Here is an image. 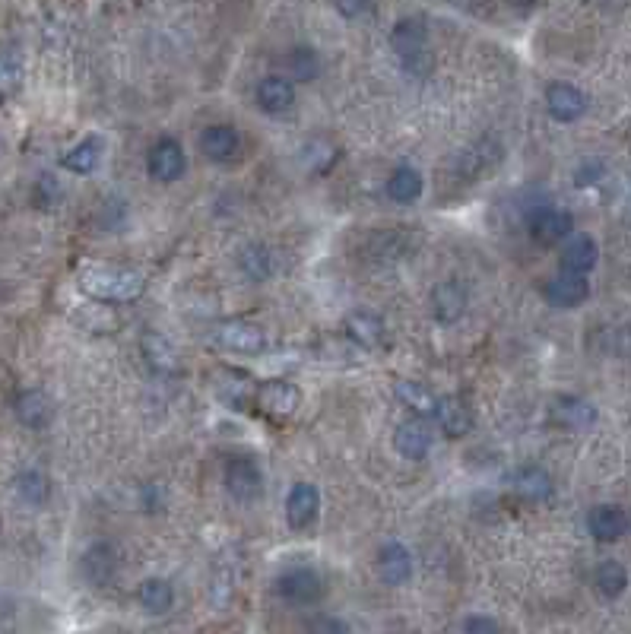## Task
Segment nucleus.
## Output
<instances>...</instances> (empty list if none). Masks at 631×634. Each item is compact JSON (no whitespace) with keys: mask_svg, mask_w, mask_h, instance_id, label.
<instances>
[{"mask_svg":"<svg viewBox=\"0 0 631 634\" xmlns=\"http://www.w3.org/2000/svg\"><path fill=\"white\" fill-rule=\"evenodd\" d=\"M99 159H102V140L99 137H86L77 146L67 149V153L61 156V165L73 175H89V172H96Z\"/></svg>","mask_w":631,"mask_h":634,"instance_id":"obj_25","label":"nucleus"},{"mask_svg":"<svg viewBox=\"0 0 631 634\" xmlns=\"http://www.w3.org/2000/svg\"><path fill=\"white\" fill-rule=\"evenodd\" d=\"M463 634H501V625L492 615H470V619L463 622Z\"/></svg>","mask_w":631,"mask_h":634,"instance_id":"obj_38","label":"nucleus"},{"mask_svg":"<svg viewBox=\"0 0 631 634\" xmlns=\"http://www.w3.org/2000/svg\"><path fill=\"white\" fill-rule=\"evenodd\" d=\"M435 422L448 438H463L473 428V413L460 397H444V400H438Z\"/></svg>","mask_w":631,"mask_h":634,"instance_id":"obj_23","label":"nucleus"},{"mask_svg":"<svg viewBox=\"0 0 631 634\" xmlns=\"http://www.w3.org/2000/svg\"><path fill=\"white\" fill-rule=\"evenodd\" d=\"M26 67L16 51H0V96H13L23 86Z\"/></svg>","mask_w":631,"mask_h":634,"instance_id":"obj_34","label":"nucleus"},{"mask_svg":"<svg viewBox=\"0 0 631 634\" xmlns=\"http://www.w3.org/2000/svg\"><path fill=\"white\" fill-rule=\"evenodd\" d=\"M216 394L226 400L229 406L241 409L254 397V387H251L248 375H241V371H235V368H222L216 375Z\"/></svg>","mask_w":631,"mask_h":634,"instance_id":"obj_27","label":"nucleus"},{"mask_svg":"<svg viewBox=\"0 0 631 634\" xmlns=\"http://www.w3.org/2000/svg\"><path fill=\"white\" fill-rule=\"evenodd\" d=\"M587 295H590L587 276H574V273H559L543 286V298L555 308H578L587 302Z\"/></svg>","mask_w":631,"mask_h":634,"instance_id":"obj_17","label":"nucleus"},{"mask_svg":"<svg viewBox=\"0 0 631 634\" xmlns=\"http://www.w3.org/2000/svg\"><path fill=\"white\" fill-rule=\"evenodd\" d=\"M16 486H20V495L26 501H32V505H42V501L48 498V479L39 470H26Z\"/></svg>","mask_w":631,"mask_h":634,"instance_id":"obj_36","label":"nucleus"},{"mask_svg":"<svg viewBox=\"0 0 631 634\" xmlns=\"http://www.w3.org/2000/svg\"><path fill=\"white\" fill-rule=\"evenodd\" d=\"M254 400L270 416H292L302 406V390L289 381H267L254 390Z\"/></svg>","mask_w":631,"mask_h":634,"instance_id":"obj_11","label":"nucleus"},{"mask_svg":"<svg viewBox=\"0 0 631 634\" xmlns=\"http://www.w3.org/2000/svg\"><path fill=\"white\" fill-rule=\"evenodd\" d=\"M213 340L222 349L238 352V356H261L267 349V330L254 321H245V317H232V321H222L216 327Z\"/></svg>","mask_w":631,"mask_h":634,"instance_id":"obj_3","label":"nucleus"},{"mask_svg":"<svg viewBox=\"0 0 631 634\" xmlns=\"http://www.w3.org/2000/svg\"><path fill=\"white\" fill-rule=\"evenodd\" d=\"M137 600L146 612H153V615H162V612H169L175 606V587L165 581V577H146V581L140 584L137 590Z\"/></svg>","mask_w":631,"mask_h":634,"instance_id":"obj_28","label":"nucleus"},{"mask_svg":"<svg viewBox=\"0 0 631 634\" xmlns=\"http://www.w3.org/2000/svg\"><path fill=\"white\" fill-rule=\"evenodd\" d=\"M241 134L232 124H210L200 130V153L210 162H229L238 156Z\"/></svg>","mask_w":631,"mask_h":634,"instance_id":"obj_16","label":"nucleus"},{"mask_svg":"<svg viewBox=\"0 0 631 634\" xmlns=\"http://www.w3.org/2000/svg\"><path fill=\"white\" fill-rule=\"evenodd\" d=\"M77 286L92 302L108 305H127L143 295L146 276L134 267H115V264H86L77 273Z\"/></svg>","mask_w":631,"mask_h":634,"instance_id":"obj_1","label":"nucleus"},{"mask_svg":"<svg viewBox=\"0 0 631 634\" xmlns=\"http://www.w3.org/2000/svg\"><path fill=\"white\" fill-rule=\"evenodd\" d=\"M343 330H346L349 340H356L365 349H378L387 337V324L375 311H352L343 321Z\"/></svg>","mask_w":631,"mask_h":634,"instance_id":"obj_21","label":"nucleus"},{"mask_svg":"<svg viewBox=\"0 0 631 634\" xmlns=\"http://www.w3.org/2000/svg\"><path fill=\"white\" fill-rule=\"evenodd\" d=\"M384 191L394 203H416L425 191V181L413 165H397V169L391 172V178H387Z\"/></svg>","mask_w":631,"mask_h":634,"instance_id":"obj_24","label":"nucleus"},{"mask_svg":"<svg viewBox=\"0 0 631 634\" xmlns=\"http://www.w3.org/2000/svg\"><path fill=\"white\" fill-rule=\"evenodd\" d=\"M391 48L400 58V64L422 77L432 70V51H429V29L416 16H403L391 29Z\"/></svg>","mask_w":631,"mask_h":634,"instance_id":"obj_2","label":"nucleus"},{"mask_svg":"<svg viewBox=\"0 0 631 634\" xmlns=\"http://www.w3.org/2000/svg\"><path fill=\"white\" fill-rule=\"evenodd\" d=\"M321 511V495L311 482H295L286 495V520L292 530H308Z\"/></svg>","mask_w":631,"mask_h":634,"instance_id":"obj_10","label":"nucleus"},{"mask_svg":"<svg viewBox=\"0 0 631 634\" xmlns=\"http://www.w3.org/2000/svg\"><path fill=\"white\" fill-rule=\"evenodd\" d=\"M324 577L314 568H289L276 577V593L289 606H314L324 596Z\"/></svg>","mask_w":631,"mask_h":634,"instance_id":"obj_4","label":"nucleus"},{"mask_svg":"<svg viewBox=\"0 0 631 634\" xmlns=\"http://www.w3.org/2000/svg\"><path fill=\"white\" fill-rule=\"evenodd\" d=\"M143 349H146V359H150V365L159 368V371H169V368L178 365L175 349H172L169 343H165L162 337H150V340L143 343Z\"/></svg>","mask_w":631,"mask_h":634,"instance_id":"obj_35","label":"nucleus"},{"mask_svg":"<svg viewBox=\"0 0 631 634\" xmlns=\"http://www.w3.org/2000/svg\"><path fill=\"white\" fill-rule=\"evenodd\" d=\"M467 305H470V289L457 276L441 279L432 289V311L438 324H457L460 317L467 314Z\"/></svg>","mask_w":631,"mask_h":634,"instance_id":"obj_7","label":"nucleus"},{"mask_svg":"<svg viewBox=\"0 0 631 634\" xmlns=\"http://www.w3.org/2000/svg\"><path fill=\"white\" fill-rule=\"evenodd\" d=\"M397 400L410 409V413H416L419 419L435 416V409H438L435 390L425 387L422 381H397Z\"/></svg>","mask_w":631,"mask_h":634,"instance_id":"obj_26","label":"nucleus"},{"mask_svg":"<svg viewBox=\"0 0 631 634\" xmlns=\"http://www.w3.org/2000/svg\"><path fill=\"white\" fill-rule=\"evenodd\" d=\"M593 587H597V593L603 596V600H616V596L625 593L628 587V571L622 562H600L597 571H593Z\"/></svg>","mask_w":631,"mask_h":634,"instance_id":"obj_31","label":"nucleus"},{"mask_svg":"<svg viewBox=\"0 0 631 634\" xmlns=\"http://www.w3.org/2000/svg\"><path fill=\"white\" fill-rule=\"evenodd\" d=\"M283 64H286V73H289V77H295L299 83H308V80H314V77L321 73V58H318V51L308 48V45H295V48H289L286 58H283Z\"/></svg>","mask_w":631,"mask_h":634,"instance_id":"obj_32","label":"nucleus"},{"mask_svg":"<svg viewBox=\"0 0 631 634\" xmlns=\"http://www.w3.org/2000/svg\"><path fill=\"white\" fill-rule=\"evenodd\" d=\"M514 489L527 501H546L552 495V476L543 466H524V470L514 476Z\"/></svg>","mask_w":631,"mask_h":634,"instance_id":"obj_30","label":"nucleus"},{"mask_svg":"<svg viewBox=\"0 0 631 634\" xmlns=\"http://www.w3.org/2000/svg\"><path fill=\"white\" fill-rule=\"evenodd\" d=\"M378 574L384 584L400 587L413 577V555L403 543H384L378 552Z\"/></svg>","mask_w":631,"mask_h":634,"instance_id":"obj_19","label":"nucleus"},{"mask_svg":"<svg viewBox=\"0 0 631 634\" xmlns=\"http://www.w3.org/2000/svg\"><path fill=\"white\" fill-rule=\"evenodd\" d=\"M527 229L530 235L540 241V245H559L562 238H571L574 229V219L568 210L559 207H540L527 216Z\"/></svg>","mask_w":631,"mask_h":634,"instance_id":"obj_8","label":"nucleus"},{"mask_svg":"<svg viewBox=\"0 0 631 634\" xmlns=\"http://www.w3.org/2000/svg\"><path fill=\"white\" fill-rule=\"evenodd\" d=\"M115 568H118V558H115V552H111V546H105V543L92 546L83 555V574H86V581L99 584V587H105L111 581Z\"/></svg>","mask_w":631,"mask_h":634,"instance_id":"obj_29","label":"nucleus"},{"mask_svg":"<svg viewBox=\"0 0 631 634\" xmlns=\"http://www.w3.org/2000/svg\"><path fill=\"white\" fill-rule=\"evenodd\" d=\"M631 527V520L622 508L616 505H597L587 514V530L593 539H600V543H616L622 539Z\"/></svg>","mask_w":631,"mask_h":634,"instance_id":"obj_18","label":"nucleus"},{"mask_svg":"<svg viewBox=\"0 0 631 634\" xmlns=\"http://www.w3.org/2000/svg\"><path fill=\"white\" fill-rule=\"evenodd\" d=\"M16 416L29 428H42L51 419V400L42 390H26V394H20V400H16Z\"/></svg>","mask_w":631,"mask_h":634,"instance_id":"obj_33","label":"nucleus"},{"mask_svg":"<svg viewBox=\"0 0 631 634\" xmlns=\"http://www.w3.org/2000/svg\"><path fill=\"white\" fill-rule=\"evenodd\" d=\"M546 108L559 124H574L584 118L587 111V96L571 83H549L546 89Z\"/></svg>","mask_w":631,"mask_h":634,"instance_id":"obj_9","label":"nucleus"},{"mask_svg":"<svg viewBox=\"0 0 631 634\" xmlns=\"http://www.w3.org/2000/svg\"><path fill=\"white\" fill-rule=\"evenodd\" d=\"M222 482H226V489L235 501H254L264 492V473L251 457H232L226 470H222Z\"/></svg>","mask_w":631,"mask_h":634,"instance_id":"obj_6","label":"nucleus"},{"mask_svg":"<svg viewBox=\"0 0 631 634\" xmlns=\"http://www.w3.org/2000/svg\"><path fill=\"white\" fill-rule=\"evenodd\" d=\"M188 169V156H184V146L175 137H162L150 146V153H146V172L150 178L169 184L178 181Z\"/></svg>","mask_w":631,"mask_h":634,"instance_id":"obj_5","label":"nucleus"},{"mask_svg":"<svg viewBox=\"0 0 631 634\" xmlns=\"http://www.w3.org/2000/svg\"><path fill=\"white\" fill-rule=\"evenodd\" d=\"M432 441H435V435H432V428L425 425V419H406L394 432V447L406 460H425L432 451Z\"/></svg>","mask_w":631,"mask_h":634,"instance_id":"obj_14","label":"nucleus"},{"mask_svg":"<svg viewBox=\"0 0 631 634\" xmlns=\"http://www.w3.org/2000/svg\"><path fill=\"white\" fill-rule=\"evenodd\" d=\"M238 270L245 273L251 283H267L280 270V257L270 245H245L238 251Z\"/></svg>","mask_w":631,"mask_h":634,"instance_id":"obj_20","label":"nucleus"},{"mask_svg":"<svg viewBox=\"0 0 631 634\" xmlns=\"http://www.w3.org/2000/svg\"><path fill=\"white\" fill-rule=\"evenodd\" d=\"M603 162H597V159H587V162H581L578 165V172H574V184H578V188H587V184H597L600 178H603Z\"/></svg>","mask_w":631,"mask_h":634,"instance_id":"obj_37","label":"nucleus"},{"mask_svg":"<svg viewBox=\"0 0 631 634\" xmlns=\"http://www.w3.org/2000/svg\"><path fill=\"white\" fill-rule=\"evenodd\" d=\"M597 260H600L597 241H593L590 235H584V232H574V235L565 241L562 254H559L562 273H574V276H587L593 267H597Z\"/></svg>","mask_w":631,"mask_h":634,"instance_id":"obj_15","label":"nucleus"},{"mask_svg":"<svg viewBox=\"0 0 631 634\" xmlns=\"http://www.w3.org/2000/svg\"><path fill=\"white\" fill-rule=\"evenodd\" d=\"M498 162H501V143L495 137H482L467 149V153H460L457 172L467 181H479L486 172H492Z\"/></svg>","mask_w":631,"mask_h":634,"instance_id":"obj_13","label":"nucleus"},{"mask_svg":"<svg viewBox=\"0 0 631 634\" xmlns=\"http://www.w3.org/2000/svg\"><path fill=\"white\" fill-rule=\"evenodd\" d=\"M254 99L267 115H283V111L295 105V86L286 77H264L254 89Z\"/></svg>","mask_w":631,"mask_h":634,"instance_id":"obj_22","label":"nucleus"},{"mask_svg":"<svg viewBox=\"0 0 631 634\" xmlns=\"http://www.w3.org/2000/svg\"><path fill=\"white\" fill-rule=\"evenodd\" d=\"M549 419L559 428H565V432H587V428L597 425V409L581 397L565 394V397H555Z\"/></svg>","mask_w":631,"mask_h":634,"instance_id":"obj_12","label":"nucleus"}]
</instances>
